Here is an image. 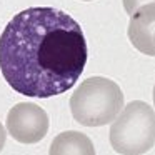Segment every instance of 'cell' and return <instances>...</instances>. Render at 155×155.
<instances>
[{"mask_svg": "<svg viewBox=\"0 0 155 155\" xmlns=\"http://www.w3.org/2000/svg\"><path fill=\"white\" fill-rule=\"evenodd\" d=\"M87 42L74 17L54 7H28L0 35V72L17 94L50 98L70 90L87 64Z\"/></svg>", "mask_w": 155, "mask_h": 155, "instance_id": "1", "label": "cell"}, {"mask_svg": "<svg viewBox=\"0 0 155 155\" xmlns=\"http://www.w3.org/2000/svg\"><path fill=\"white\" fill-rule=\"evenodd\" d=\"M124 108V94L114 80L90 77L70 97L72 117L85 127H102L115 120Z\"/></svg>", "mask_w": 155, "mask_h": 155, "instance_id": "2", "label": "cell"}, {"mask_svg": "<svg viewBox=\"0 0 155 155\" xmlns=\"http://www.w3.org/2000/svg\"><path fill=\"white\" fill-rule=\"evenodd\" d=\"M155 143V110L142 100L122 108L110 127V145L122 155H143Z\"/></svg>", "mask_w": 155, "mask_h": 155, "instance_id": "3", "label": "cell"}, {"mask_svg": "<svg viewBox=\"0 0 155 155\" xmlns=\"http://www.w3.org/2000/svg\"><path fill=\"white\" fill-rule=\"evenodd\" d=\"M7 132L20 143H37L48 132V115L38 105L20 102L7 114Z\"/></svg>", "mask_w": 155, "mask_h": 155, "instance_id": "4", "label": "cell"}, {"mask_svg": "<svg viewBox=\"0 0 155 155\" xmlns=\"http://www.w3.org/2000/svg\"><path fill=\"white\" fill-rule=\"evenodd\" d=\"M155 4H147L130 15L128 40L138 52L155 57Z\"/></svg>", "mask_w": 155, "mask_h": 155, "instance_id": "5", "label": "cell"}, {"mask_svg": "<svg viewBox=\"0 0 155 155\" xmlns=\"http://www.w3.org/2000/svg\"><path fill=\"white\" fill-rule=\"evenodd\" d=\"M48 155H95V147L85 134L68 130L52 140Z\"/></svg>", "mask_w": 155, "mask_h": 155, "instance_id": "6", "label": "cell"}, {"mask_svg": "<svg viewBox=\"0 0 155 155\" xmlns=\"http://www.w3.org/2000/svg\"><path fill=\"white\" fill-rule=\"evenodd\" d=\"M147 4H155V0H124V8L128 15H132L134 12H137L140 7Z\"/></svg>", "mask_w": 155, "mask_h": 155, "instance_id": "7", "label": "cell"}, {"mask_svg": "<svg viewBox=\"0 0 155 155\" xmlns=\"http://www.w3.org/2000/svg\"><path fill=\"white\" fill-rule=\"evenodd\" d=\"M5 138H7V132H5L4 125L0 124V152H2V148L5 145Z\"/></svg>", "mask_w": 155, "mask_h": 155, "instance_id": "8", "label": "cell"}, {"mask_svg": "<svg viewBox=\"0 0 155 155\" xmlns=\"http://www.w3.org/2000/svg\"><path fill=\"white\" fill-rule=\"evenodd\" d=\"M153 105H155V87H153Z\"/></svg>", "mask_w": 155, "mask_h": 155, "instance_id": "9", "label": "cell"}, {"mask_svg": "<svg viewBox=\"0 0 155 155\" xmlns=\"http://www.w3.org/2000/svg\"><path fill=\"white\" fill-rule=\"evenodd\" d=\"M153 45H155V34H153Z\"/></svg>", "mask_w": 155, "mask_h": 155, "instance_id": "10", "label": "cell"}, {"mask_svg": "<svg viewBox=\"0 0 155 155\" xmlns=\"http://www.w3.org/2000/svg\"><path fill=\"white\" fill-rule=\"evenodd\" d=\"M84 2H90V0H84Z\"/></svg>", "mask_w": 155, "mask_h": 155, "instance_id": "11", "label": "cell"}]
</instances>
